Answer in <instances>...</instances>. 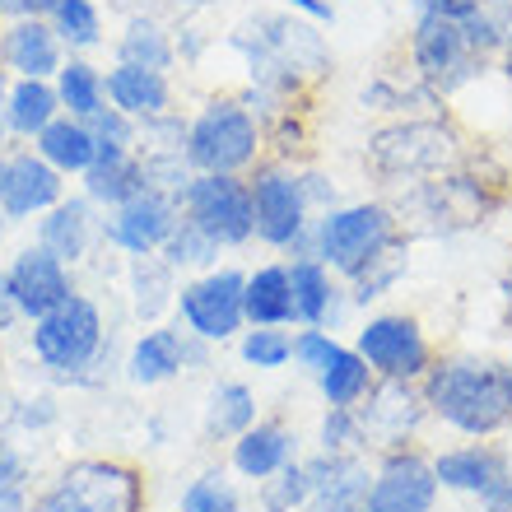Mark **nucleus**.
I'll use <instances>...</instances> for the list:
<instances>
[{
    "label": "nucleus",
    "instance_id": "obj_1",
    "mask_svg": "<svg viewBox=\"0 0 512 512\" xmlns=\"http://www.w3.org/2000/svg\"><path fill=\"white\" fill-rule=\"evenodd\" d=\"M28 354L52 387L103 391L112 373H122L126 350L117 345V326H112L108 308L89 289H75L61 308L28 322Z\"/></svg>",
    "mask_w": 512,
    "mask_h": 512
},
{
    "label": "nucleus",
    "instance_id": "obj_2",
    "mask_svg": "<svg viewBox=\"0 0 512 512\" xmlns=\"http://www.w3.org/2000/svg\"><path fill=\"white\" fill-rule=\"evenodd\" d=\"M429 419L457 438H499L512 429V359L489 354H443L419 382Z\"/></svg>",
    "mask_w": 512,
    "mask_h": 512
},
{
    "label": "nucleus",
    "instance_id": "obj_3",
    "mask_svg": "<svg viewBox=\"0 0 512 512\" xmlns=\"http://www.w3.org/2000/svg\"><path fill=\"white\" fill-rule=\"evenodd\" d=\"M461 159L466 149H461L457 126L438 112L396 117L368 135V168L382 187H415V182L452 173Z\"/></svg>",
    "mask_w": 512,
    "mask_h": 512
},
{
    "label": "nucleus",
    "instance_id": "obj_4",
    "mask_svg": "<svg viewBox=\"0 0 512 512\" xmlns=\"http://www.w3.org/2000/svg\"><path fill=\"white\" fill-rule=\"evenodd\" d=\"M266 159V131L238 94H210L187 117V163L196 173L247 177Z\"/></svg>",
    "mask_w": 512,
    "mask_h": 512
},
{
    "label": "nucleus",
    "instance_id": "obj_5",
    "mask_svg": "<svg viewBox=\"0 0 512 512\" xmlns=\"http://www.w3.org/2000/svg\"><path fill=\"white\" fill-rule=\"evenodd\" d=\"M401 219L391 201H345L312 219V252L350 284L368 261H378L391 243H401Z\"/></svg>",
    "mask_w": 512,
    "mask_h": 512
},
{
    "label": "nucleus",
    "instance_id": "obj_6",
    "mask_svg": "<svg viewBox=\"0 0 512 512\" xmlns=\"http://www.w3.org/2000/svg\"><path fill=\"white\" fill-rule=\"evenodd\" d=\"M252 187V215H256V243L266 252L294 261V256H317L312 252V210L303 196V177L298 163L280 159H261L247 173Z\"/></svg>",
    "mask_w": 512,
    "mask_h": 512
},
{
    "label": "nucleus",
    "instance_id": "obj_7",
    "mask_svg": "<svg viewBox=\"0 0 512 512\" xmlns=\"http://www.w3.org/2000/svg\"><path fill=\"white\" fill-rule=\"evenodd\" d=\"M405 61H410V75L443 103L461 98L489 70L480 56H471L457 19H443V14H415L410 38H405Z\"/></svg>",
    "mask_w": 512,
    "mask_h": 512
},
{
    "label": "nucleus",
    "instance_id": "obj_8",
    "mask_svg": "<svg viewBox=\"0 0 512 512\" xmlns=\"http://www.w3.org/2000/svg\"><path fill=\"white\" fill-rule=\"evenodd\" d=\"M247 270L243 266H215L201 275H187L177 289L173 322L187 336L205 340V345H233L247 331V308H243Z\"/></svg>",
    "mask_w": 512,
    "mask_h": 512
},
{
    "label": "nucleus",
    "instance_id": "obj_9",
    "mask_svg": "<svg viewBox=\"0 0 512 512\" xmlns=\"http://www.w3.org/2000/svg\"><path fill=\"white\" fill-rule=\"evenodd\" d=\"M350 345L368 359L378 382H424V373L438 359L424 322H419L415 312H401V308L368 312L364 322L354 326Z\"/></svg>",
    "mask_w": 512,
    "mask_h": 512
},
{
    "label": "nucleus",
    "instance_id": "obj_10",
    "mask_svg": "<svg viewBox=\"0 0 512 512\" xmlns=\"http://www.w3.org/2000/svg\"><path fill=\"white\" fill-rule=\"evenodd\" d=\"M177 205L224 252H243V247L256 243V215H252V187H247V177L196 173L187 182V191L177 196Z\"/></svg>",
    "mask_w": 512,
    "mask_h": 512
},
{
    "label": "nucleus",
    "instance_id": "obj_11",
    "mask_svg": "<svg viewBox=\"0 0 512 512\" xmlns=\"http://www.w3.org/2000/svg\"><path fill=\"white\" fill-rule=\"evenodd\" d=\"M215 359V345L187 336L177 322H154L140 326L131 340H126L122 354V378L131 387H168V382L187 378L196 368H205Z\"/></svg>",
    "mask_w": 512,
    "mask_h": 512
},
{
    "label": "nucleus",
    "instance_id": "obj_12",
    "mask_svg": "<svg viewBox=\"0 0 512 512\" xmlns=\"http://www.w3.org/2000/svg\"><path fill=\"white\" fill-rule=\"evenodd\" d=\"M438 494H443V485L433 475V457L419 443L373 452L368 512H433L438 508Z\"/></svg>",
    "mask_w": 512,
    "mask_h": 512
},
{
    "label": "nucleus",
    "instance_id": "obj_13",
    "mask_svg": "<svg viewBox=\"0 0 512 512\" xmlns=\"http://www.w3.org/2000/svg\"><path fill=\"white\" fill-rule=\"evenodd\" d=\"M177 219H182L177 196L145 187L140 196H131L126 205L103 215V247L126 256V261L131 256H159L163 243H168V233L177 229Z\"/></svg>",
    "mask_w": 512,
    "mask_h": 512
},
{
    "label": "nucleus",
    "instance_id": "obj_14",
    "mask_svg": "<svg viewBox=\"0 0 512 512\" xmlns=\"http://www.w3.org/2000/svg\"><path fill=\"white\" fill-rule=\"evenodd\" d=\"M56 480H66L84 512H145L149 508L145 475H140L135 461H122V457H80V461H70V466H61Z\"/></svg>",
    "mask_w": 512,
    "mask_h": 512
},
{
    "label": "nucleus",
    "instance_id": "obj_15",
    "mask_svg": "<svg viewBox=\"0 0 512 512\" xmlns=\"http://www.w3.org/2000/svg\"><path fill=\"white\" fill-rule=\"evenodd\" d=\"M70 196V177H61L52 163L42 159L33 145L5 149V196H0V215L10 219V229L19 224H38L56 201Z\"/></svg>",
    "mask_w": 512,
    "mask_h": 512
},
{
    "label": "nucleus",
    "instance_id": "obj_16",
    "mask_svg": "<svg viewBox=\"0 0 512 512\" xmlns=\"http://www.w3.org/2000/svg\"><path fill=\"white\" fill-rule=\"evenodd\" d=\"M5 275H10V289L19 298V312L24 322H38L52 308H61L75 289H80V275L52 256L42 243H19L10 256H5Z\"/></svg>",
    "mask_w": 512,
    "mask_h": 512
},
{
    "label": "nucleus",
    "instance_id": "obj_17",
    "mask_svg": "<svg viewBox=\"0 0 512 512\" xmlns=\"http://www.w3.org/2000/svg\"><path fill=\"white\" fill-rule=\"evenodd\" d=\"M354 410H359V419H364L368 452H387V447H401V443H419L424 424H433L419 382H373V391L364 396V405H354Z\"/></svg>",
    "mask_w": 512,
    "mask_h": 512
},
{
    "label": "nucleus",
    "instance_id": "obj_18",
    "mask_svg": "<svg viewBox=\"0 0 512 512\" xmlns=\"http://www.w3.org/2000/svg\"><path fill=\"white\" fill-rule=\"evenodd\" d=\"M33 243H42L52 256H61L70 270H80L103 247V210L94 201H84L80 191H70L66 201H56L33 224Z\"/></svg>",
    "mask_w": 512,
    "mask_h": 512
},
{
    "label": "nucleus",
    "instance_id": "obj_19",
    "mask_svg": "<svg viewBox=\"0 0 512 512\" xmlns=\"http://www.w3.org/2000/svg\"><path fill=\"white\" fill-rule=\"evenodd\" d=\"M303 457V443H298V429L280 415H261L247 433H238L229 443V471L247 485H261L275 471H284L289 461Z\"/></svg>",
    "mask_w": 512,
    "mask_h": 512
},
{
    "label": "nucleus",
    "instance_id": "obj_20",
    "mask_svg": "<svg viewBox=\"0 0 512 512\" xmlns=\"http://www.w3.org/2000/svg\"><path fill=\"white\" fill-rule=\"evenodd\" d=\"M289 266V284H294V312L298 326H322V331H340L345 317L354 312L350 289L336 270L317 261V256H294Z\"/></svg>",
    "mask_w": 512,
    "mask_h": 512
},
{
    "label": "nucleus",
    "instance_id": "obj_21",
    "mask_svg": "<svg viewBox=\"0 0 512 512\" xmlns=\"http://www.w3.org/2000/svg\"><path fill=\"white\" fill-rule=\"evenodd\" d=\"M66 42L47 19H10L0 24V70L10 80H56L66 66Z\"/></svg>",
    "mask_w": 512,
    "mask_h": 512
},
{
    "label": "nucleus",
    "instance_id": "obj_22",
    "mask_svg": "<svg viewBox=\"0 0 512 512\" xmlns=\"http://www.w3.org/2000/svg\"><path fill=\"white\" fill-rule=\"evenodd\" d=\"M433 457V475H438V485L447 489V494H466V499H480L489 485H499L503 475H508L512 466V452L499 443H475V438H466V443L457 447H443V452H429Z\"/></svg>",
    "mask_w": 512,
    "mask_h": 512
},
{
    "label": "nucleus",
    "instance_id": "obj_23",
    "mask_svg": "<svg viewBox=\"0 0 512 512\" xmlns=\"http://www.w3.org/2000/svg\"><path fill=\"white\" fill-rule=\"evenodd\" d=\"M108 84V103L135 122H154L163 112L177 108V84L168 70H149V66H131V61H112L103 70Z\"/></svg>",
    "mask_w": 512,
    "mask_h": 512
},
{
    "label": "nucleus",
    "instance_id": "obj_24",
    "mask_svg": "<svg viewBox=\"0 0 512 512\" xmlns=\"http://www.w3.org/2000/svg\"><path fill=\"white\" fill-rule=\"evenodd\" d=\"M243 308H247V326H298L294 284H289V266H284V256L247 266Z\"/></svg>",
    "mask_w": 512,
    "mask_h": 512
},
{
    "label": "nucleus",
    "instance_id": "obj_25",
    "mask_svg": "<svg viewBox=\"0 0 512 512\" xmlns=\"http://www.w3.org/2000/svg\"><path fill=\"white\" fill-rule=\"evenodd\" d=\"M140 191H145V168H140L135 149H98L94 168L80 177V196L94 201L103 215L140 196Z\"/></svg>",
    "mask_w": 512,
    "mask_h": 512
},
{
    "label": "nucleus",
    "instance_id": "obj_26",
    "mask_svg": "<svg viewBox=\"0 0 512 512\" xmlns=\"http://www.w3.org/2000/svg\"><path fill=\"white\" fill-rule=\"evenodd\" d=\"M177 289H182V275L163 256H131L126 261V298H131V312L140 326L163 322L177 303Z\"/></svg>",
    "mask_w": 512,
    "mask_h": 512
},
{
    "label": "nucleus",
    "instance_id": "obj_27",
    "mask_svg": "<svg viewBox=\"0 0 512 512\" xmlns=\"http://www.w3.org/2000/svg\"><path fill=\"white\" fill-rule=\"evenodd\" d=\"M61 117V98L52 80H10L5 89V140L14 145H33L47 126Z\"/></svg>",
    "mask_w": 512,
    "mask_h": 512
},
{
    "label": "nucleus",
    "instance_id": "obj_28",
    "mask_svg": "<svg viewBox=\"0 0 512 512\" xmlns=\"http://www.w3.org/2000/svg\"><path fill=\"white\" fill-rule=\"evenodd\" d=\"M261 419V396H256L252 382L243 378H219L205 396L201 410V433L210 443H233L238 433H247Z\"/></svg>",
    "mask_w": 512,
    "mask_h": 512
},
{
    "label": "nucleus",
    "instance_id": "obj_29",
    "mask_svg": "<svg viewBox=\"0 0 512 512\" xmlns=\"http://www.w3.org/2000/svg\"><path fill=\"white\" fill-rule=\"evenodd\" d=\"M112 61H131V66H149V70H168L177 66V42H173V24H163L154 10H131L122 19L117 33V56Z\"/></svg>",
    "mask_w": 512,
    "mask_h": 512
},
{
    "label": "nucleus",
    "instance_id": "obj_30",
    "mask_svg": "<svg viewBox=\"0 0 512 512\" xmlns=\"http://www.w3.org/2000/svg\"><path fill=\"white\" fill-rule=\"evenodd\" d=\"M33 149H38L42 159L52 163L61 177H70V182H80L89 168H94V159H98V140H94V131L84 122H75V117H56L47 131L33 140Z\"/></svg>",
    "mask_w": 512,
    "mask_h": 512
},
{
    "label": "nucleus",
    "instance_id": "obj_31",
    "mask_svg": "<svg viewBox=\"0 0 512 512\" xmlns=\"http://www.w3.org/2000/svg\"><path fill=\"white\" fill-rule=\"evenodd\" d=\"M368 489H373V461L354 452V457H340L336 471L312 489L303 512H368Z\"/></svg>",
    "mask_w": 512,
    "mask_h": 512
},
{
    "label": "nucleus",
    "instance_id": "obj_32",
    "mask_svg": "<svg viewBox=\"0 0 512 512\" xmlns=\"http://www.w3.org/2000/svg\"><path fill=\"white\" fill-rule=\"evenodd\" d=\"M373 368H368V359L354 345H340L336 354H331V364L312 378V387H317V396H322V405H345V410H354V405H364V396L373 391Z\"/></svg>",
    "mask_w": 512,
    "mask_h": 512
},
{
    "label": "nucleus",
    "instance_id": "obj_33",
    "mask_svg": "<svg viewBox=\"0 0 512 512\" xmlns=\"http://www.w3.org/2000/svg\"><path fill=\"white\" fill-rule=\"evenodd\" d=\"M56 98L61 112L75 122H89L98 108H108V84H103V66H94L89 56H66V66L56 70Z\"/></svg>",
    "mask_w": 512,
    "mask_h": 512
},
{
    "label": "nucleus",
    "instance_id": "obj_34",
    "mask_svg": "<svg viewBox=\"0 0 512 512\" xmlns=\"http://www.w3.org/2000/svg\"><path fill=\"white\" fill-rule=\"evenodd\" d=\"M47 24L56 28V38L66 42L70 56H89L108 42V19H103L98 0H56Z\"/></svg>",
    "mask_w": 512,
    "mask_h": 512
},
{
    "label": "nucleus",
    "instance_id": "obj_35",
    "mask_svg": "<svg viewBox=\"0 0 512 512\" xmlns=\"http://www.w3.org/2000/svg\"><path fill=\"white\" fill-rule=\"evenodd\" d=\"M405 270H410V238L391 243L378 261H368V266L359 270L350 284H345V289H350L354 312H364V308H373V303H382V298H387L391 289L405 280Z\"/></svg>",
    "mask_w": 512,
    "mask_h": 512
},
{
    "label": "nucleus",
    "instance_id": "obj_36",
    "mask_svg": "<svg viewBox=\"0 0 512 512\" xmlns=\"http://www.w3.org/2000/svg\"><path fill=\"white\" fill-rule=\"evenodd\" d=\"M177 512H243V485L224 466H205L177 494Z\"/></svg>",
    "mask_w": 512,
    "mask_h": 512
},
{
    "label": "nucleus",
    "instance_id": "obj_37",
    "mask_svg": "<svg viewBox=\"0 0 512 512\" xmlns=\"http://www.w3.org/2000/svg\"><path fill=\"white\" fill-rule=\"evenodd\" d=\"M159 256L182 275V280H187V275H201V270L224 266V247H219L205 229H196L187 215L177 219V229L168 233V243H163Z\"/></svg>",
    "mask_w": 512,
    "mask_h": 512
},
{
    "label": "nucleus",
    "instance_id": "obj_38",
    "mask_svg": "<svg viewBox=\"0 0 512 512\" xmlns=\"http://www.w3.org/2000/svg\"><path fill=\"white\" fill-rule=\"evenodd\" d=\"M233 350L256 373H280V368L294 364V326H247L243 336L233 340Z\"/></svg>",
    "mask_w": 512,
    "mask_h": 512
},
{
    "label": "nucleus",
    "instance_id": "obj_39",
    "mask_svg": "<svg viewBox=\"0 0 512 512\" xmlns=\"http://www.w3.org/2000/svg\"><path fill=\"white\" fill-rule=\"evenodd\" d=\"M312 443H317V452H331V457H354V452L368 457L364 419H359V410H345V405H326Z\"/></svg>",
    "mask_w": 512,
    "mask_h": 512
},
{
    "label": "nucleus",
    "instance_id": "obj_40",
    "mask_svg": "<svg viewBox=\"0 0 512 512\" xmlns=\"http://www.w3.org/2000/svg\"><path fill=\"white\" fill-rule=\"evenodd\" d=\"M308 499H312V480L303 471V457L289 461L284 471H275L270 480L256 485V508L261 512H303Z\"/></svg>",
    "mask_w": 512,
    "mask_h": 512
},
{
    "label": "nucleus",
    "instance_id": "obj_41",
    "mask_svg": "<svg viewBox=\"0 0 512 512\" xmlns=\"http://www.w3.org/2000/svg\"><path fill=\"white\" fill-rule=\"evenodd\" d=\"M33 457L14 443L0 447V512H28L33 508Z\"/></svg>",
    "mask_w": 512,
    "mask_h": 512
},
{
    "label": "nucleus",
    "instance_id": "obj_42",
    "mask_svg": "<svg viewBox=\"0 0 512 512\" xmlns=\"http://www.w3.org/2000/svg\"><path fill=\"white\" fill-rule=\"evenodd\" d=\"M5 429L14 433H47L61 424V401H56V391H24V396H14L10 405H5Z\"/></svg>",
    "mask_w": 512,
    "mask_h": 512
},
{
    "label": "nucleus",
    "instance_id": "obj_43",
    "mask_svg": "<svg viewBox=\"0 0 512 512\" xmlns=\"http://www.w3.org/2000/svg\"><path fill=\"white\" fill-rule=\"evenodd\" d=\"M345 340L336 331H322V326H294V368L303 378H317L326 364H331V354L340 350Z\"/></svg>",
    "mask_w": 512,
    "mask_h": 512
},
{
    "label": "nucleus",
    "instance_id": "obj_44",
    "mask_svg": "<svg viewBox=\"0 0 512 512\" xmlns=\"http://www.w3.org/2000/svg\"><path fill=\"white\" fill-rule=\"evenodd\" d=\"M135 154H187V117L173 108L163 117H154V122H140Z\"/></svg>",
    "mask_w": 512,
    "mask_h": 512
},
{
    "label": "nucleus",
    "instance_id": "obj_45",
    "mask_svg": "<svg viewBox=\"0 0 512 512\" xmlns=\"http://www.w3.org/2000/svg\"><path fill=\"white\" fill-rule=\"evenodd\" d=\"M140 168H145V187L168 191V196H182L187 182L196 177L187 154H140Z\"/></svg>",
    "mask_w": 512,
    "mask_h": 512
},
{
    "label": "nucleus",
    "instance_id": "obj_46",
    "mask_svg": "<svg viewBox=\"0 0 512 512\" xmlns=\"http://www.w3.org/2000/svg\"><path fill=\"white\" fill-rule=\"evenodd\" d=\"M84 126L94 131L98 149H135V145H140V122H135V117H126V112H117L112 103H108V108H98Z\"/></svg>",
    "mask_w": 512,
    "mask_h": 512
},
{
    "label": "nucleus",
    "instance_id": "obj_47",
    "mask_svg": "<svg viewBox=\"0 0 512 512\" xmlns=\"http://www.w3.org/2000/svg\"><path fill=\"white\" fill-rule=\"evenodd\" d=\"M298 177H303V196H308V210H312V215H326V210L345 205V201H340L336 177L322 173L317 163H298Z\"/></svg>",
    "mask_w": 512,
    "mask_h": 512
},
{
    "label": "nucleus",
    "instance_id": "obj_48",
    "mask_svg": "<svg viewBox=\"0 0 512 512\" xmlns=\"http://www.w3.org/2000/svg\"><path fill=\"white\" fill-rule=\"evenodd\" d=\"M19 326H28V322H24V312H19V298H14V289H10V275H5V261H0V340H5V336H14Z\"/></svg>",
    "mask_w": 512,
    "mask_h": 512
},
{
    "label": "nucleus",
    "instance_id": "obj_49",
    "mask_svg": "<svg viewBox=\"0 0 512 512\" xmlns=\"http://www.w3.org/2000/svg\"><path fill=\"white\" fill-rule=\"evenodd\" d=\"M410 10L415 14H443V19H466V14H475L480 5L475 0H410Z\"/></svg>",
    "mask_w": 512,
    "mask_h": 512
},
{
    "label": "nucleus",
    "instance_id": "obj_50",
    "mask_svg": "<svg viewBox=\"0 0 512 512\" xmlns=\"http://www.w3.org/2000/svg\"><path fill=\"white\" fill-rule=\"evenodd\" d=\"M173 42H177V61H201V52L210 47V38H205L196 24H177Z\"/></svg>",
    "mask_w": 512,
    "mask_h": 512
},
{
    "label": "nucleus",
    "instance_id": "obj_51",
    "mask_svg": "<svg viewBox=\"0 0 512 512\" xmlns=\"http://www.w3.org/2000/svg\"><path fill=\"white\" fill-rule=\"evenodd\" d=\"M56 0H0V24L10 19H47Z\"/></svg>",
    "mask_w": 512,
    "mask_h": 512
},
{
    "label": "nucleus",
    "instance_id": "obj_52",
    "mask_svg": "<svg viewBox=\"0 0 512 512\" xmlns=\"http://www.w3.org/2000/svg\"><path fill=\"white\" fill-rule=\"evenodd\" d=\"M289 14L298 19H312V24H336V5L331 0H280Z\"/></svg>",
    "mask_w": 512,
    "mask_h": 512
},
{
    "label": "nucleus",
    "instance_id": "obj_53",
    "mask_svg": "<svg viewBox=\"0 0 512 512\" xmlns=\"http://www.w3.org/2000/svg\"><path fill=\"white\" fill-rule=\"evenodd\" d=\"M475 503H480V512H512V466H508V475H503L499 485H489Z\"/></svg>",
    "mask_w": 512,
    "mask_h": 512
},
{
    "label": "nucleus",
    "instance_id": "obj_54",
    "mask_svg": "<svg viewBox=\"0 0 512 512\" xmlns=\"http://www.w3.org/2000/svg\"><path fill=\"white\" fill-rule=\"evenodd\" d=\"M494 70L512 84V28H508V38H503V52H499V61H494Z\"/></svg>",
    "mask_w": 512,
    "mask_h": 512
},
{
    "label": "nucleus",
    "instance_id": "obj_55",
    "mask_svg": "<svg viewBox=\"0 0 512 512\" xmlns=\"http://www.w3.org/2000/svg\"><path fill=\"white\" fill-rule=\"evenodd\" d=\"M480 10H508L512 14V0H475Z\"/></svg>",
    "mask_w": 512,
    "mask_h": 512
},
{
    "label": "nucleus",
    "instance_id": "obj_56",
    "mask_svg": "<svg viewBox=\"0 0 512 512\" xmlns=\"http://www.w3.org/2000/svg\"><path fill=\"white\" fill-rule=\"evenodd\" d=\"M503 308H508V326H512V275L503 280Z\"/></svg>",
    "mask_w": 512,
    "mask_h": 512
},
{
    "label": "nucleus",
    "instance_id": "obj_57",
    "mask_svg": "<svg viewBox=\"0 0 512 512\" xmlns=\"http://www.w3.org/2000/svg\"><path fill=\"white\" fill-rule=\"evenodd\" d=\"M5 243H10V219L0 215V252H5Z\"/></svg>",
    "mask_w": 512,
    "mask_h": 512
},
{
    "label": "nucleus",
    "instance_id": "obj_58",
    "mask_svg": "<svg viewBox=\"0 0 512 512\" xmlns=\"http://www.w3.org/2000/svg\"><path fill=\"white\" fill-rule=\"evenodd\" d=\"M0 196H5V154H0Z\"/></svg>",
    "mask_w": 512,
    "mask_h": 512
},
{
    "label": "nucleus",
    "instance_id": "obj_59",
    "mask_svg": "<svg viewBox=\"0 0 512 512\" xmlns=\"http://www.w3.org/2000/svg\"><path fill=\"white\" fill-rule=\"evenodd\" d=\"M10 443V429H5V419H0V447Z\"/></svg>",
    "mask_w": 512,
    "mask_h": 512
},
{
    "label": "nucleus",
    "instance_id": "obj_60",
    "mask_svg": "<svg viewBox=\"0 0 512 512\" xmlns=\"http://www.w3.org/2000/svg\"><path fill=\"white\" fill-rule=\"evenodd\" d=\"M177 5H210V0H177Z\"/></svg>",
    "mask_w": 512,
    "mask_h": 512
},
{
    "label": "nucleus",
    "instance_id": "obj_61",
    "mask_svg": "<svg viewBox=\"0 0 512 512\" xmlns=\"http://www.w3.org/2000/svg\"><path fill=\"white\" fill-rule=\"evenodd\" d=\"M0 382H5V350H0Z\"/></svg>",
    "mask_w": 512,
    "mask_h": 512
},
{
    "label": "nucleus",
    "instance_id": "obj_62",
    "mask_svg": "<svg viewBox=\"0 0 512 512\" xmlns=\"http://www.w3.org/2000/svg\"><path fill=\"white\" fill-rule=\"evenodd\" d=\"M5 149H10V145H5V135H0V154H5Z\"/></svg>",
    "mask_w": 512,
    "mask_h": 512
}]
</instances>
